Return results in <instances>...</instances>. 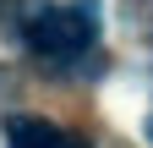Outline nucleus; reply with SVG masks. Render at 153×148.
<instances>
[{"label": "nucleus", "instance_id": "nucleus-1", "mask_svg": "<svg viewBox=\"0 0 153 148\" xmlns=\"http://www.w3.org/2000/svg\"><path fill=\"white\" fill-rule=\"evenodd\" d=\"M99 39V0H66V6H33L27 16V49L38 61H76Z\"/></svg>", "mask_w": 153, "mask_h": 148}, {"label": "nucleus", "instance_id": "nucleus-2", "mask_svg": "<svg viewBox=\"0 0 153 148\" xmlns=\"http://www.w3.org/2000/svg\"><path fill=\"white\" fill-rule=\"evenodd\" d=\"M6 148H82V137L60 132L55 121H38V115H16L6 126Z\"/></svg>", "mask_w": 153, "mask_h": 148}, {"label": "nucleus", "instance_id": "nucleus-3", "mask_svg": "<svg viewBox=\"0 0 153 148\" xmlns=\"http://www.w3.org/2000/svg\"><path fill=\"white\" fill-rule=\"evenodd\" d=\"M148 143H153V121H148Z\"/></svg>", "mask_w": 153, "mask_h": 148}]
</instances>
